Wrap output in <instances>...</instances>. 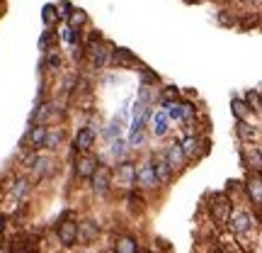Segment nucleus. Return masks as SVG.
<instances>
[{"instance_id":"nucleus-1","label":"nucleus","mask_w":262,"mask_h":253,"mask_svg":"<svg viewBox=\"0 0 262 253\" xmlns=\"http://www.w3.org/2000/svg\"><path fill=\"white\" fill-rule=\"evenodd\" d=\"M178 141L182 146V151H185V156H187V161H190V166L199 163L211 151V139L204 137V134H199V132H185Z\"/></svg>"},{"instance_id":"nucleus-2","label":"nucleus","mask_w":262,"mask_h":253,"mask_svg":"<svg viewBox=\"0 0 262 253\" xmlns=\"http://www.w3.org/2000/svg\"><path fill=\"white\" fill-rule=\"evenodd\" d=\"M112 185L114 190H122V193H131L136 190V158H124L119 163H112Z\"/></svg>"},{"instance_id":"nucleus-3","label":"nucleus","mask_w":262,"mask_h":253,"mask_svg":"<svg viewBox=\"0 0 262 253\" xmlns=\"http://www.w3.org/2000/svg\"><path fill=\"white\" fill-rule=\"evenodd\" d=\"M83 46H85L83 64L93 73H102V71L110 69V56H112V49H114V44L110 39H105L100 44H83Z\"/></svg>"},{"instance_id":"nucleus-4","label":"nucleus","mask_w":262,"mask_h":253,"mask_svg":"<svg viewBox=\"0 0 262 253\" xmlns=\"http://www.w3.org/2000/svg\"><path fill=\"white\" fill-rule=\"evenodd\" d=\"M56 239L61 243V248H75L78 246V217L73 210H66L54 224Z\"/></svg>"},{"instance_id":"nucleus-5","label":"nucleus","mask_w":262,"mask_h":253,"mask_svg":"<svg viewBox=\"0 0 262 253\" xmlns=\"http://www.w3.org/2000/svg\"><path fill=\"white\" fill-rule=\"evenodd\" d=\"M233 207H235L233 197L228 195L226 190L209 195V217L214 219V224L228 226V219H231V214H233Z\"/></svg>"},{"instance_id":"nucleus-6","label":"nucleus","mask_w":262,"mask_h":253,"mask_svg":"<svg viewBox=\"0 0 262 253\" xmlns=\"http://www.w3.org/2000/svg\"><path fill=\"white\" fill-rule=\"evenodd\" d=\"M102 156L95 154V151H88V154H78L73 161H70V170H73V178L80 180V183H90V178L95 175V170L100 168Z\"/></svg>"},{"instance_id":"nucleus-7","label":"nucleus","mask_w":262,"mask_h":253,"mask_svg":"<svg viewBox=\"0 0 262 253\" xmlns=\"http://www.w3.org/2000/svg\"><path fill=\"white\" fill-rule=\"evenodd\" d=\"M228 229L233 231L238 239L252 234L255 231V217H252V212L245 210V207H233V214L228 219Z\"/></svg>"},{"instance_id":"nucleus-8","label":"nucleus","mask_w":262,"mask_h":253,"mask_svg":"<svg viewBox=\"0 0 262 253\" xmlns=\"http://www.w3.org/2000/svg\"><path fill=\"white\" fill-rule=\"evenodd\" d=\"M160 183L155 178V170H153L151 156L143 158V161H136V190L138 193H153L158 190Z\"/></svg>"},{"instance_id":"nucleus-9","label":"nucleus","mask_w":262,"mask_h":253,"mask_svg":"<svg viewBox=\"0 0 262 253\" xmlns=\"http://www.w3.org/2000/svg\"><path fill=\"white\" fill-rule=\"evenodd\" d=\"M243 193H245L248 202L252 205V210L257 212V217H260V222H262V175H257V173H245V178H243Z\"/></svg>"},{"instance_id":"nucleus-10","label":"nucleus","mask_w":262,"mask_h":253,"mask_svg":"<svg viewBox=\"0 0 262 253\" xmlns=\"http://www.w3.org/2000/svg\"><path fill=\"white\" fill-rule=\"evenodd\" d=\"M114 185H112V166L110 163H100L95 175L90 178V193L95 197H107L112 195Z\"/></svg>"},{"instance_id":"nucleus-11","label":"nucleus","mask_w":262,"mask_h":253,"mask_svg":"<svg viewBox=\"0 0 262 253\" xmlns=\"http://www.w3.org/2000/svg\"><path fill=\"white\" fill-rule=\"evenodd\" d=\"M32 190H34L32 178H29L27 173H20V175H15L13 180H10V185H8V197L13 200L15 205H22V202L29 200Z\"/></svg>"},{"instance_id":"nucleus-12","label":"nucleus","mask_w":262,"mask_h":253,"mask_svg":"<svg viewBox=\"0 0 262 253\" xmlns=\"http://www.w3.org/2000/svg\"><path fill=\"white\" fill-rule=\"evenodd\" d=\"M97 137H100V129L90 124H80L75 137L70 141V146L78 151V154H88V151H95V144H97Z\"/></svg>"},{"instance_id":"nucleus-13","label":"nucleus","mask_w":262,"mask_h":253,"mask_svg":"<svg viewBox=\"0 0 262 253\" xmlns=\"http://www.w3.org/2000/svg\"><path fill=\"white\" fill-rule=\"evenodd\" d=\"M240 161L245 173L262 175V146L260 144H240Z\"/></svg>"},{"instance_id":"nucleus-14","label":"nucleus","mask_w":262,"mask_h":253,"mask_svg":"<svg viewBox=\"0 0 262 253\" xmlns=\"http://www.w3.org/2000/svg\"><path fill=\"white\" fill-rule=\"evenodd\" d=\"M160 154L165 156V161L170 163V168L175 170V175H182L185 170L190 168V161H187V156L182 151V146H180V141H170L167 146H163V151Z\"/></svg>"},{"instance_id":"nucleus-15","label":"nucleus","mask_w":262,"mask_h":253,"mask_svg":"<svg viewBox=\"0 0 262 253\" xmlns=\"http://www.w3.org/2000/svg\"><path fill=\"white\" fill-rule=\"evenodd\" d=\"M46 134H49V126L46 124H29L25 137L20 139V149H32V151H44V144H46Z\"/></svg>"},{"instance_id":"nucleus-16","label":"nucleus","mask_w":262,"mask_h":253,"mask_svg":"<svg viewBox=\"0 0 262 253\" xmlns=\"http://www.w3.org/2000/svg\"><path fill=\"white\" fill-rule=\"evenodd\" d=\"M141 64V58L131 51V49H126V46H114L112 49V56H110V69L114 71H124V69H134Z\"/></svg>"},{"instance_id":"nucleus-17","label":"nucleus","mask_w":262,"mask_h":253,"mask_svg":"<svg viewBox=\"0 0 262 253\" xmlns=\"http://www.w3.org/2000/svg\"><path fill=\"white\" fill-rule=\"evenodd\" d=\"M102 236V226L95 219H78V246H93Z\"/></svg>"},{"instance_id":"nucleus-18","label":"nucleus","mask_w":262,"mask_h":253,"mask_svg":"<svg viewBox=\"0 0 262 253\" xmlns=\"http://www.w3.org/2000/svg\"><path fill=\"white\" fill-rule=\"evenodd\" d=\"M151 163H153V170H155V178H158L160 187H167V185H172L175 180H178L175 170L170 168V163L165 161V156L160 154V151L151 156Z\"/></svg>"},{"instance_id":"nucleus-19","label":"nucleus","mask_w":262,"mask_h":253,"mask_svg":"<svg viewBox=\"0 0 262 253\" xmlns=\"http://www.w3.org/2000/svg\"><path fill=\"white\" fill-rule=\"evenodd\" d=\"M63 69H66V56L61 49H49L46 54H42L39 73H63Z\"/></svg>"},{"instance_id":"nucleus-20","label":"nucleus","mask_w":262,"mask_h":253,"mask_svg":"<svg viewBox=\"0 0 262 253\" xmlns=\"http://www.w3.org/2000/svg\"><path fill=\"white\" fill-rule=\"evenodd\" d=\"M56 32H58V42L63 44L68 51L75 49V46H83V37H85L83 29H73V27H68L66 22H61V25L56 27Z\"/></svg>"},{"instance_id":"nucleus-21","label":"nucleus","mask_w":262,"mask_h":253,"mask_svg":"<svg viewBox=\"0 0 262 253\" xmlns=\"http://www.w3.org/2000/svg\"><path fill=\"white\" fill-rule=\"evenodd\" d=\"M235 137L240 144H260L262 129L252 122H235Z\"/></svg>"},{"instance_id":"nucleus-22","label":"nucleus","mask_w":262,"mask_h":253,"mask_svg":"<svg viewBox=\"0 0 262 253\" xmlns=\"http://www.w3.org/2000/svg\"><path fill=\"white\" fill-rule=\"evenodd\" d=\"M63 144H66V126H63V124L49 126V134H46L44 151H49V154H56V151H58Z\"/></svg>"},{"instance_id":"nucleus-23","label":"nucleus","mask_w":262,"mask_h":253,"mask_svg":"<svg viewBox=\"0 0 262 253\" xmlns=\"http://www.w3.org/2000/svg\"><path fill=\"white\" fill-rule=\"evenodd\" d=\"M107 154H110L112 163H119V161L129 158V156H131V149H129V144H126V137L107 141Z\"/></svg>"},{"instance_id":"nucleus-24","label":"nucleus","mask_w":262,"mask_h":253,"mask_svg":"<svg viewBox=\"0 0 262 253\" xmlns=\"http://www.w3.org/2000/svg\"><path fill=\"white\" fill-rule=\"evenodd\" d=\"M136 73H138V85H151V88H160L163 85V78L151 66H146L143 61L136 66Z\"/></svg>"},{"instance_id":"nucleus-25","label":"nucleus","mask_w":262,"mask_h":253,"mask_svg":"<svg viewBox=\"0 0 262 253\" xmlns=\"http://www.w3.org/2000/svg\"><path fill=\"white\" fill-rule=\"evenodd\" d=\"M170 117H167V112L160 107L158 112H153V137L155 139H163V137H167V132H170Z\"/></svg>"},{"instance_id":"nucleus-26","label":"nucleus","mask_w":262,"mask_h":253,"mask_svg":"<svg viewBox=\"0 0 262 253\" xmlns=\"http://www.w3.org/2000/svg\"><path fill=\"white\" fill-rule=\"evenodd\" d=\"M231 112H233L235 122H250L252 119V112H250L248 102L243 100V95H233L231 98Z\"/></svg>"},{"instance_id":"nucleus-27","label":"nucleus","mask_w":262,"mask_h":253,"mask_svg":"<svg viewBox=\"0 0 262 253\" xmlns=\"http://www.w3.org/2000/svg\"><path fill=\"white\" fill-rule=\"evenodd\" d=\"M112 251L114 253H138L136 236H131V234H122V236H117L114 243H112Z\"/></svg>"},{"instance_id":"nucleus-28","label":"nucleus","mask_w":262,"mask_h":253,"mask_svg":"<svg viewBox=\"0 0 262 253\" xmlns=\"http://www.w3.org/2000/svg\"><path fill=\"white\" fill-rule=\"evenodd\" d=\"M124 122L122 119H117V117H112L107 124H102L100 129V134H102V139L105 141H112V139H119V137H124Z\"/></svg>"},{"instance_id":"nucleus-29","label":"nucleus","mask_w":262,"mask_h":253,"mask_svg":"<svg viewBox=\"0 0 262 253\" xmlns=\"http://www.w3.org/2000/svg\"><path fill=\"white\" fill-rule=\"evenodd\" d=\"M61 46V42H58V32L56 29H44L42 37H39V42H37V49L42 51V54H46L49 49H58Z\"/></svg>"},{"instance_id":"nucleus-30","label":"nucleus","mask_w":262,"mask_h":253,"mask_svg":"<svg viewBox=\"0 0 262 253\" xmlns=\"http://www.w3.org/2000/svg\"><path fill=\"white\" fill-rule=\"evenodd\" d=\"M66 25L68 27H73V29H88V25H90V15L85 13L83 8H75L73 13L68 15V20H66Z\"/></svg>"},{"instance_id":"nucleus-31","label":"nucleus","mask_w":262,"mask_h":253,"mask_svg":"<svg viewBox=\"0 0 262 253\" xmlns=\"http://www.w3.org/2000/svg\"><path fill=\"white\" fill-rule=\"evenodd\" d=\"M42 22H44V29H56L61 25L58 13H56V3H46L42 8Z\"/></svg>"},{"instance_id":"nucleus-32","label":"nucleus","mask_w":262,"mask_h":253,"mask_svg":"<svg viewBox=\"0 0 262 253\" xmlns=\"http://www.w3.org/2000/svg\"><path fill=\"white\" fill-rule=\"evenodd\" d=\"M42 151H32V149H20V158H17V166L22 170H32L34 168V163H37V158H39Z\"/></svg>"},{"instance_id":"nucleus-33","label":"nucleus","mask_w":262,"mask_h":253,"mask_svg":"<svg viewBox=\"0 0 262 253\" xmlns=\"http://www.w3.org/2000/svg\"><path fill=\"white\" fill-rule=\"evenodd\" d=\"M180 98H182V90H180L178 85H160V98H158V102H160V105L178 102Z\"/></svg>"},{"instance_id":"nucleus-34","label":"nucleus","mask_w":262,"mask_h":253,"mask_svg":"<svg viewBox=\"0 0 262 253\" xmlns=\"http://www.w3.org/2000/svg\"><path fill=\"white\" fill-rule=\"evenodd\" d=\"M146 141H148V132H146V129H143V132H129V134H126V144H129L131 151H141V149L146 146Z\"/></svg>"},{"instance_id":"nucleus-35","label":"nucleus","mask_w":262,"mask_h":253,"mask_svg":"<svg viewBox=\"0 0 262 253\" xmlns=\"http://www.w3.org/2000/svg\"><path fill=\"white\" fill-rule=\"evenodd\" d=\"M243 100L248 102V107H250V112H252V114H262V95H260V90H245V93H243Z\"/></svg>"},{"instance_id":"nucleus-36","label":"nucleus","mask_w":262,"mask_h":253,"mask_svg":"<svg viewBox=\"0 0 262 253\" xmlns=\"http://www.w3.org/2000/svg\"><path fill=\"white\" fill-rule=\"evenodd\" d=\"M73 10H75V5H73L70 0H58V3H56V13H58V20H61V22H66Z\"/></svg>"},{"instance_id":"nucleus-37","label":"nucleus","mask_w":262,"mask_h":253,"mask_svg":"<svg viewBox=\"0 0 262 253\" xmlns=\"http://www.w3.org/2000/svg\"><path fill=\"white\" fill-rule=\"evenodd\" d=\"M131 105H134V100L126 98L124 102H122V107L117 110V114H114V117H117V119H122L126 126H129V122H131Z\"/></svg>"},{"instance_id":"nucleus-38","label":"nucleus","mask_w":262,"mask_h":253,"mask_svg":"<svg viewBox=\"0 0 262 253\" xmlns=\"http://www.w3.org/2000/svg\"><path fill=\"white\" fill-rule=\"evenodd\" d=\"M107 37L100 32V29H95V27H90L88 32H85V37H83V44H100V42H105Z\"/></svg>"},{"instance_id":"nucleus-39","label":"nucleus","mask_w":262,"mask_h":253,"mask_svg":"<svg viewBox=\"0 0 262 253\" xmlns=\"http://www.w3.org/2000/svg\"><path fill=\"white\" fill-rule=\"evenodd\" d=\"M219 22L221 25H226V27H235V25H238V20H235L231 13H226V10H221L219 13Z\"/></svg>"},{"instance_id":"nucleus-40","label":"nucleus","mask_w":262,"mask_h":253,"mask_svg":"<svg viewBox=\"0 0 262 253\" xmlns=\"http://www.w3.org/2000/svg\"><path fill=\"white\" fill-rule=\"evenodd\" d=\"M5 226H8V217L0 210V246H3V241H5Z\"/></svg>"},{"instance_id":"nucleus-41","label":"nucleus","mask_w":262,"mask_h":253,"mask_svg":"<svg viewBox=\"0 0 262 253\" xmlns=\"http://www.w3.org/2000/svg\"><path fill=\"white\" fill-rule=\"evenodd\" d=\"M260 95H262V88H260Z\"/></svg>"},{"instance_id":"nucleus-42","label":"nucleus","mask_w":262,"mask_h":253,"mask_svg":"<svg viewBox=\"0 0 262 253\" xmlns=\"http://www.w3.org/2000/svg\"><path fill=\"white\" fill-rule=\"evenodd\" d=\"M226 253H228V251H226Z\"/></svg>"}]
</instances>
